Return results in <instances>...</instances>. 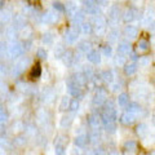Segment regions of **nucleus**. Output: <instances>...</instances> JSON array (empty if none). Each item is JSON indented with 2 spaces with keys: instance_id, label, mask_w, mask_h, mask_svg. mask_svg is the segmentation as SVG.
I'll use <instances>...</instances> for the list:
<instances>
[{
  "instance_id": "1",
  "label": "nucleus",
  "mask_w": 155,
  "mask_h": 155,
  "mask_svg": "<svg viewBox=\"0 0 155 155\" xmlns=\"http://www.w3.org/2000/svg\"><path fill=\"white\" fill-rule=\"evenodd\" d=\"M107 97H109V93L107 91L102 87H100V88H97V92L93 97V101H92V104H93V107L96 109H101L102 106L106 104V101H107Z\"/></svg>"
},
{
  "instance_id": "2",
  "label": "nucleus",
  "mask_w": 155,
  "mask_h": 155,
  "mask_svg": "<svg viewBox=\"0 0 155 155\" xmlns=\"http://www.w3.org/2000/svg\"><path fill=\"white\" fill-rule=\"evenodd\" d=\"M7 52H8V56L11 57V58H19L22 54H23V52H25V48H23V44L22 43H19V41H11V44H9V47L7 48Z\"/></svg>"
},
{
  "instance_id": "3",
  "label": "nucleus",
  "mask_w": 155,
  "mask_h": 155,
  "mask_svg": "<svg viewBox=\"0 0 155 155\" xmlns=\"http://www.w3.org/2000/svg\"><path fill=\"white\" fill-rule=\"evenodd\" d=\"M28 64H30V58H28V57H22V58H19V60L16 62L14 67H13V71H12L13 76H19V75H22L23 72H25V70L27 69Z\"/></svg>"
},
{
  "instance_id": "4",
  "label": "nucleus",
  "mask_w": 155,
  "mask_h": 155,
  "mask_svg": "<svg viewBox=\"0 0 155 155\" xmlns=\"http://www.w3.org/2000/svg\"><path fill=\"white\" fill-rule=\"evenodd\" d=\"M93 28L97 35H102L106 30V26H107V23H106V19L102 17V16H94V21H93Z\"/></svg>"
},
{
  "instance_id": "5",
  "label": "nucleus",
  "mask_w": 155,
  "mask_h": 155,
  "mask_svg": "<svg viewBox=\"0 0 155 155\" xmlns=\"http://www.w3.org/2000/svg\"><path fill=\"white\" fill-rule=\"evenodd\" d=\"M85 11H83V9H78V12L74 14V17H72V28H75L76 31L80 30V26L81 23L85 22Z\"/></svg>"
},
{
  "instance_id": "6",
  "label": "nucleus",
  "mask_w": 155,
  "mask_h": 155,
  "mask_svg": "<svg viewBox=\"0 0 155 155\" xmlns=\"http://www.w3.org/2000/svg\"><path fill=\"white\" fill-rule=\"evenodd\" d=\"M83 5L85 7V13L91 14V16H98L100 8L96 0H83Z\"/></svg>"
},
{
  "instance_id": "7",
  "label": "nucleus",
  "mask_w": 155,
  "mask_h": 155,
  "mask_svg": "<svg viewBox=\"0 0 155 155\" xmlns=\"http://www.w3.org/2000/svg\"><path fill=\"white\" fill-rule=\"evenodd\" d=\"M66 84H67V89H69V93L72 96V97H75V98H78V97H80L81 96V87L80 85H78L74 80H72V78L70 76L69 79H67L66 81Z\"/></svg>"
},
{
  "instance_id": "8",
  "label": "nucleus",
  "mask_w": 155,
  "mask_h": 155,
  "mask_svg": "<svg viewBox=\"0 0 155 155\" xmlns=\"http://www.w3.org/2000/svg\"><path fill=\"white\" fill-rule=\"evenodd\" d=\"M58 18H60L58 13L53 9V11H48V12H45L44 14H43L41 16V22L45 23V25H54V23H57Z\"/></svg>"
},
{
  "instance_id": "9",
  "label": "nucleus",
  "mask_w": 155,
  "mask_h": 155,
  "mask_svg": "<svg viewBox=\"0 0 155 155\" xmlns=\"http://www.w3.org/2000/svg\"><path fill=\"white\" fill-rule=\"evenodd\" d=\"M134 51L137 54H145L150 51V43L147 39H140V40L136 43V47H134Z\"/></svg>"
},
{
  "instance_id": "10",
  "label": "nucleus",
  "mask_w": 155,
  "mask_h": 155,
  "mask_svg": "<svg viewBox=\"0 0 155 155\" xmlns=\"http://www.w3.org/2000/svg\"><path fill=\"white\" fill-rule=\"evenodd\" d=\"M78 38H79V31H76L75 28H67L66 32H65V41L66 44L72 45L74 43H76Z\"/></svg>"
},
{
  "instance_id": "11",
  "label": "nucleus",
  "mask_w": 155,
  "mask_h": 155,
  "mask_svg": "<svg viewBox=\"0 0 155 155\" xmlns=\"http://www.w3.org/2000/svg\"><path fill=\"white\" fill-rule=\"evenodd\" d=\"M101 116L98 114H91L88 115V125L92 129H100L101 128Z\"/></svg>"
},
{
  "instance_id": "12",
  "label": "nucleus",
  "mask_w": 155,
  "mask_h": 155,
  "mask_svg": "<svg viewBox=\"0 0 155 155\" xmlns=\"http://www.w3.org/2000/svg\"><path fill=\"white\" fill-rule=\"evenodd\" d=\"M137 14H138V12L136 11L134 8H127L125 9V12L123 13V21L124 22H127V23H129V22H132V21H134L136 18H137Z\"/></svg>"
},
{
  "instance_id": "13",
  "label": "nucleus",
  "mask_w": 155,
  "mask_h": 155,
  "mask_svg": "<svg viewBox=\"0 0 155 155\" xmlns=\"http://www.w3.org/2000/svg\"><path fill=\"white\" fill-rule=\"evenodd\" d=\"M13 21H14V28L16 30H21L22 27H25L27 26V19H26V16H23V14H16L13 18Z\"/></svg>"
},
{
  "instance_id": "14",
  "label": "nucleus",
  "mask_w": 155,
  "mask_h": 155,
  "mask_svg": "<svg viewBox=\"0 0 155 155\" xmlns=\"http://www.w3.org/2000/svg\"><path fill=\"white\" fill-rule=\"evenodd\" d=\"M120 17V9L118 5H111L109 9V21L111 23H116Z\"/></svg>"
},
{
  "instance_id": "15",
  "label": "nucleus",
  "mask_w": 155,
  "mask_h": 155,
  "mask_svg": "<svg viewBox=\"0 0 155 155\" xmlns=\"http://www.w3.org/2000/svg\"><path fill=\"white\" fill-rule=\"evenodd\" d=\"M87 60L93 65H98L101 62V53L96 49H91L88 53H87Z\"/></svg>"
},
{
  "instance_id": "16",
  "label": "nucleus",
  "mask_w": 155,
  "mask_h": 155,
  "mask_svg": "<svg viewBox=\"0 0 155 155\" xmlns=\"http://www.w3.org/2000/svg\"><path fill=\"white\" fill-rule=\"evenodd\" d=\"M118 54L120 56H124V57H127L130 54V44L128 41H120L119 43V45H118Z\"/></svg>"
},
{
  "instance_id": "17",
  "label": "nucleus",
  "mask_w": 155,
  "mask_h": 155,
  "mask_svg": "<svg viewBox=\"0 0 155 155\" xmlns=\"http://www.w3.org/2000/svg\"><path fill=\"white\" fill-rule=\"evenodd\" d=\"M136 119H137V116L133 115V114H129L125 111L124 114H122V116H120V123L124 124V125H132L134 122H136Z\"/></svg>"
},
{
  "instance_id": "18",
  "label": "nucleus",
  "mask_w": 155,
  "mask_h": 155,
  "mask_svg": "<svg viewBox=\"0 0 155 155\" xmlns=\"http://www.w3.org/2000/svg\"><path fill=\"white\" fill-rule=\"evenodd\" d=\"M40 76H41V66L40 64H35L31 67L30 72H28V78L31 80H38Z\"/></svg>"
},
{
  "instance_id": "19",
  "label": "nucleus",
  "mask_w": 155,
  "mask_h": 155,
  "mask_svg": "<svg viewBox=\"0 0 155 155\" xmlns=\"http://www.w3.org/2000/svg\"><path fill=\"white\" fill-rule=\"evenodd\" d=\"M124 36L128 38V39H136L138 36V28L136 26H132V25L125 26V28H124Z\"/></svg>"
},
{
  "instance_id": "20",
  "label": "nucleus",
  "mask_w": 155,
  "mask_h": 155,
  "mask_svg": "<svg viewBox=\"0 0 155 155\" xmlns=\"http://www.w3.org/2000/svg\"><path fill=\"white\" fill-rule=\"evenodd\" d=\"M101 80L104 81L105 84H113L114 83V72L113 70H105L102 74L100 75Z\"/></svg>"
},
{
  "instance_id": "21",
  "label": "nucleus",
  "mask_w": 155,
  "mask_h": 155,
  "mask_svg": "<svg viewBox=\"0 0 155 155\" xmlns=\"http://www.w3.org/2000/svg\"><path fill=\"white\" fill-rule=\"evenodd\" d=\"M62 61L66 66H74L75 65V57H74V53L71 51H66L62 56Z\"/></svg>"
},
{
  "instance_id": "22",
  "label": "nucleus",
  "mask_w": 155,
  "mask_h": 155,
  "mask_svg": "<svg viewBox=\"0 0 155 155\" xmlns=\"http://www.w3.org/2000/svg\"><path fill=\"white\" fill-rule=\"evenodd\" d=\"M125 109H127V113L133 114V115H136V116H137L140 113H141V110H142V107H141V106H140L137 102H129L127 106H125Z\"/></svg>"
},
{
  "instance_id": "23",
  "label": "nucleus",
  "mask_w": 155,
  "mask_h": 155,
  "mask_svg": "<svg viewBox=\"0 0 155 155\" xmlns=\"http://www.w3.org/2000/svg\"><path fill=\"white\" fill-rule=\"evenodd\" d=\"M88 140H89V142L91 143H98L100 142V140H101V133H100V129H92L89 134H88Z\"/></svg>"
},
{
  "instance_id": "24",
  "label": "nucleus",
  "mask_w": 155,
  "mask_h": 155,
  "mask_svg": "<svg viewBox=\"0 0 155 155\" xmlns=\"http://www.w3.org/2000/svg\"><path fill=\"white\" fill-rule=\"evenodd\" d=\"M18 35L21 36L23 40H28V39H31V36H32V28L30 26L22 27L21 30H18Z\"/></svg>"
},
{
  "instance_id": "25",
  "label": "nucleus",
  "mask_w": 155,
  "mask_h": 155,
  "mask_svg": "<svg viewBox=\"0 0 155 155\" xmlns=\"http://www.w3.org/2000/svg\"><path fill=\"white\" fill-rule=\"evenodd\" d=\"M71 78H72V80H74L78 85L81 87V88H83V87L87 84V80H85V76H84L83 72H75L74 75H71Z\"/></svg>"
},
{
  "instance_id": "26",
  "label": "nucleus",
  "mask_w": 155,
  "mask_h": 155,
  "mask_svg": "<svg viewBox=\"0 0 155 155\" xmlns=\"http://www.w3.org/2000/svg\"><path fill=\"white\" fill-rule=\"evenodd\" d=\"M154 18H155L154 11H153V9H149V11L146 12V14L143 16V18H142V23L145 26H150L154 22Z\"/></svg>"
},
{
  "instance_id": "27",
  "label": "nucleus",
  "mask_w": 155,
  "mask_h": 155,
  "mask_svg": "<svg viewBox=\"0 0 155 155\" xmlns=\"http://www.w3.org/2000/svg\"><path fill=\"white\" fill-rule=\"evenodd\" d=\"M88 142H89L88 134H80V136H78V137L75 138V145H76L78 147H80V149L85 147Z\"/></svg>"
},
{
  "instance_id": "28",
  "label": "nucleus",
  "mask_w": 155,
  "mask_h": 155,
  "mask_svg": "<svg viewBox=\"0 0 155 155\" xmlns=\"http://www.w3.org/2000/svg\"><path fill=\"white\" fill-rule=\"evenodd\" d=\"M78 9H79V8H78V5H76L75 3H72V2L71 3H67L66 5H65V12H66V14L70 18L74 17V14L78 12Z\"/></svg>"
},
{
  "instance_id": "29",
  "label": "nucleus",
  "mask_w": 155,
  "mask_h": 155,
  "mask_svg": "<svg viewBox=\"0 0 155 155\" xmlns=\"http://www.w3.org/2000/svg\"><path fill=\"white\" fill-rule=\"evenodd\" d=\"M136 133H137V136H138L140 138H145V137L147 136V133H149L147 125H146V124H143V123L138 124L137 127H136Z\"/></svg>"
},
{
  "instance_id": "30",
  "label": "nucleus",
  "mask_w": 155,
  "mask_h": 155,
  "mask_svg": "<svg viewBox=\"0 0 155 155\" xmlns=\"http://www.w3.org/2000/svg\"><path fill=\"white\" fill-rule=\"evenodd\" d=\"M137 64H134V62H130V64H125L124 65V74L125 75H134L136 74V71H137Z\"/></svg>"
},
{
  "instance_id": "31",
  "label": "nucleus",
  "mask_w": 155,
  "mask_h": 155,
  "mask_svg": "<svg viewBox=\"0 0 155 155\" xmlns=\"http://www.w3.org/2000/svg\"><path fill=\"white\" fill-rule=\"evenodd\" d=\"M12 19L11 11H0V23H9Z\"/></svg>"
},
{
  "instance_id": "32",
  "label": "nucleus",
  "mask_w": 155,
  "mask_h": 155,
  "mask_svg": "<svg viewBox=\"0 0 155 155\" xmlns=\"http://www.w3.org/2000/svg\"><path fill=\"white\" fill-rule=\"evenodd\" d=\"M41 41H43V44H45V45H52L53 41H54V34L49 32V31L45 32L41 38Z\"/></svg>"
},
{
  "instance_id": "33",
  "label": "nucleus",
  "mask_w": 155,
  "mask_h": 155,
  "mask_svg": "<svg viewBox=\"0 0 155 155\" xmlns=\"http://www.w3.org/2000/svg\"><path fill=\"white\" fill-rule=\"evenodd\" d=\"M129 104V96L128 93H120L118 97V105L120 107H125Z\"/></svg>"
},
{
  "instance_id": "34",
  "label": "nucleus",
  "mask_w": 155,
  "mask_h": 155,
  "mask_svg": "<svg viewBox=\"0 0 155 155\" xmlns=\"http://www.w3.org/2000/svg\"><path fill=\"white\" fill-rule=\"evenodd\" d=\"M78 49H79V52H81V53H88L92 49V43L88 40L81 41L80 44L78 45Z\"/></svg>"
},
{
  "instance_id": "35",
  "label": "nucleus",
  "mask_w": 155,
  "mask_h": 155,
  "mask_svg": "<svg viewBox=\"0 0 155 155\" xmlns=\"http://www.w3.org/2000/svg\"><path fill=\"white\" fill-rule=\"evenodd\" d=\"M17 32H18V30H16L13 26L12 27H8L7 30H5V36H7V39H8L9 41H14V40H16Z\"/></svg>"
},
{
  "instance_id": "36",
  "label": "nucleus",
  "mask_w": 155,
  "mask_h": 155,
  "mask_svg": "<svg viewBox=\"0 0 155 155\" xmlns=\"http://www.w3.org/2000/svg\"><path fill=\"white\" fill-rule=\"evenodd\" d=\"M70 102H71V98H70V97L64 96V97L61 98V102H60V110H61V111H67V110H69Z\"/></svg>"
},
{
  "instance_id": "37",
  "label": "nucleus",
  "mask_w": 155,
  "mask_h": 155,
  "mask_svg": "<svg viewBox=\"0 0 155 155\" xmlns=\"http://www.w3.org/2000/svg\"><path fill=\"white\" fill-rule=\"evenodd\" d=\"M80 31L85 34V35H89V34H92V31H93V26H92L91 22H83L80 26Z\"/></svg>"
},
{
  "instance_id": "38",
  "label": "nucleus",
  "mask_w": 155,
  "mask_h": 155,
  "mask_svg": "<svg viewBox=\"0 0 155 155\" xmlns=\"http://www.w3.org/2000/svg\"><path fill=\"white\" fill-rule=\"evenodd\" d=\"M54 97H56V93H54V92H53L52 89H45V91H44V96H43V98H44L45 102H48V104L53 102Z\"/></svg>"
},
{
  "instance_id": "39",
  "label": "nucleus",
  "mask_w": 155,
  "mask_h": 155,
  "mask_svg": "<svg viewBox=\"0 0 155 155\" xmlns=\"http://www.w3.org/2000/svg\"><path fill=\"white\" fill-rule=\"evenodd\" d=\"M79 107H80V102H79V100H78V98L71 100L70 106H69V111H71L72 114H76L78 111H79Z\"/></svg>"
},
{
  "instance_id": "40",
  "label": "nucleus",
  "mask_w": 155,
  "mask_h": 155,
  "mask_svg": "<svg viewBox=\"0 0 155 155\" xmlns=\"http://www.w3.org/2000/svg\"><path fill=\"white\" fill-rule=\"evenodd\" d=\"M124 150L125 151H136V150H137V142L129 140V141L124 143Z\"/></svg>"
},
{
  "instance_id": "41",
  "label": "nucleus",
  "mask_w": 155,
  "mask_h": 155,
  "mask_svg": "<svg viewBox=\"0 0 155 155\" xmlns=\"http://www.w3.org/2000/svg\"><path fill=\"white\" fill-rule=\"evenodd\" d=\"M27 142V138L25 137V136H18V137L14 138V146H17V147H22V146H25Z\"/></svg>"
},
{
  "instance_id": "42",
  "label": "nucleus",
  "mask_w": 155,
  "mask_h": 155,
  "mask_svg": "<svg viewBox=\"0 0 155 155\" xmlns=\"http://www.w3.org/2000/svg\"><path fill=\"white\" fill-rule=\"evenodd\" d=\"M72 123V116L71 115H65L64 118L61 119V127L62 128H69Z\"/></svg>"
},
{
  "instance_id": "43",
  "label": "nucleus",
  "mask_w": 155,
  "mask_h": 155,
  "mask_svg": "<svg viewBox=\"0 0 155 155\" xmlns=\"http://www.w3.org/2000/svg\"><path fill=\"white\" fill-rule=\"evenodd\" d=\"M8 119H9V115L7 113V110L5 109H2L0 110V125H3V124H5L8 122Z\"/></svg>"
},
{
  "instance_id": "44",
  "label": "nucleus",
  "mask_w": 155,
  "mask_h": 155,
  "mask_svg": "<svg viewBox=\"0 0 155 155\" xmlns=\"http://www.w3.org/2000/svg\"><path fill=\"white\" fill-rule=\"evenodd\" d=\"M150 62H151V58L147 57V56H143V57L138 58V65L141 67H147L150 65Z\"/></svg>"
},
{
  "instance_id": "45",
  "label": "nucleus",
  "mask_w": 155,
  "mask_h": 155,
  "mask_svg": "<svg viewBox=\"0 0 155 155\" xmlns=\"http://www.w3.org/2000/svg\"><path fill=\"white\" fill-rule=\"evenodd\" d=\"M118 36H119V31L118 30H111L109 32V36H107V40L110 43H115L118 40Z\"/></svg>"
},
{
  "instance_id": "46",
  "label": "nucleus",
  "mask_w": 155,
  "mask_h": 155,
  "mask_svg": "<svg viewBox=\"0 0 155 155\" xmlns=\"http://www.w3.org/2000/svg\"><path fill=\"white\" fill-rule=\"evenodd\" d=\"M36 57L39 58V60H47L48 53H47L45 49H43V48H39V49L36 51Z\"/></svg>"
},
{
  "instance_id": "47",
  "label": "nucleus",
  "mask_w": 155,
  "mask_h": 155,
  "mask_svg": "<svg viewBox=\"0 0 155 155\" xmlns=\"http://www.w3.org/2000/svg\"><path fill=\"white\" fill-rule=\"evenodd\" d=\"M104 128H105L106 132L114 133L115 130H116V123H107V124H105V125H104Z\"/></svg>"
},
{
  "instance_id": "48",
  "label": "nucleus",
  "mask_w": 155,
  "mask_h": 155,
  "mask_svg": "<svg viewBox=\"0 0 155 155\" xmlns=\"http://www.w3.org/2000/svg\"><path fill=\"white\" fill-rule=\"evenodd\" d=\"M66 52V49L62 45H58L56 49H54V56L57 57V58H62V56H64V53Z\"/></svg>"
},
{
  "instance_id": "49",
  "label": "nucleus",
  "mask_w": 155,
  "mask_h": 155,
  "mask_svg": "<svg viewBox=\"0 0 155 155\" xmlns=\"http://www.w3.org/2000/svg\"><path fill=\"white\" fill-rule=\"evenodd\" d=\"M102 53L105 57H111L113 56V49H111L110 45H104L102 47Z\"/></svg>"
},
{
  "instance_id": "50",
  "label": "nucleus",
  "mask_w": 155,
  "mask_h": 155,
  "mask_svg": "<svg viewBox=\"0 0 155 155\" xmlns=\"http://www.w3.org/2000/svg\"><path fill=\"white\" fill-rule=\"evenodd\" d=\"M53 9L57 12V13H62V12H65V5L64 4H61V3H54L53 4Z\"/></svg>"
},
{
  "instance_id": "51",
  "label": "nucleus",
  "mask_w": 155,
  "mask_h": 155,
  "mask_svg": "<svg viewBox=\"0 0 155 155\" xmlns=\"http://www.w3.org/2000/svg\"><path fill=\"white\" fill-rule=\"evenodd\" d=\"M92 155H105V150L102 147H98L93 150V153H92Z\"/></svg>"
},
{
  "instance_id": "52",
  "label": "nucleus",
  "mask_w": 155,
  "mask_h": 155,
  "mask_svg": "<svg viewBox=\"0 0 155 155\" xmlns=\"http://www.w3.org/2000/svg\"><path fill=\"white\" fill-rule=\"evenodd\" d=\"M124 56H120V54H118V57H116V60H115V62H116V64H118V65H125L124 64Z\"/></svg>"
},
{
  "instance_id": "53",
  "label": "nucleus",
  "mask_w": 155,
  "mask_h": 155,
  "mask_svg": "<svg viewBox=\"0 0 155 155\" xmlns=\"http://www.w3.org/2000/svg\"><path fill=\"white\" fill-rule=\"evenodd\" d=\"M96 2L98 5H102V7H106L109 4V0H96Z\"/></svg>"
},
{
  "instance_id": "54",
  "label": "nucleus",
  "mask_w": 155,
  "mask_h": 155,
  "mask_svg": "<svg viewBox=\"0 0 155 155\" xmlns=\"http://www.w3.org/2000/svg\"><path fill=\"white\" fill-rule=\"evenodd\" d=\"M4 45H5L4 43H0V56H3L4 53H5V49H7V48L4 47Z\"/></svg>"
},
{
  "instance_id": "55",
  "label": "nucleus",
  "mask_w": 155,
  "mask_h": 155,
  "mask_svg": "<svg viewBox=\"0 0 155 155\" xmlns=\"http://www.w3.org/2000/svg\"><path fill=\"white\" fill-rule=\"evenodd\" d=\"M119 89H122V83H116V84H114V87H113V91L114 92H118Z\"/></svg>"
},
{
  "instance_id": "56",
  "label": "nucleus",
  "mask_w": 155,
  "mask_h": 155,
  "mask_svg": "<svg viewBox=\"0 0 155 155\" xmlns=\"http://www.w3.org/2000/svg\"><path fill=\"white\" fill-rule=\"evenodd\" d=\"M149 28H150V32H153V34H155V21L151 23V25L149 26Z\"/></svg>"
},
{
  "instance_id": "57",
  "label": "nucleus",
  "mask_w": 155,
  "mask_h": 155,
  "mask_svg": "<svg viewBox=\"0 0 155 155\" xmlns=\"http://www.w3.org/2000/svg\"><path fill=\"white\" fill-rule=\"evenodd\" d=\"M28 4L30 5H38V3H39V0H27Z\"/></svg>"
},
{
  "instance_id": "58",
  "label": "nucleus",
  "mask_w": 155,
  "mask_h": 155,
  "mask_svg": "<svg viewBox=\"0 0 155 155\" xmlns=\"http://www.w3.org/2000/svg\"><path fill=\"white\" fill-rule=\"evenodd\" d=\"M107 155H119V153H118V151H115V150H113V151H110Z\"/></svg>"
},
{
  "instance_id": "59",
  "label": "nucleus",
  "mask_w": 155,
  "mask_h": 155,
  "mask_svg": "<svg viewBox=\"0 0 155 155\" xmlns=\"http://www.w3.org/2000/svg\"><path fill=\"white\" fill-rule=\"evenodd\" d=\"M4 4H5V0H0V9L4 7Z\"/></svg>"
},
{
  "instance_id": "60",
  "label": "nucleus",
  "mask_w": 155,
  "mask_h": 155,
  "mask_svg": "<svg viewBox=\"0 0 155 155\" xmlns=\"http://www.w3.org/2000/svg\"><path fill=\"white\" fill-rule=\"evenodd\" d=\"M130 58H132L133 61H136V60H137V54H136V53H132V57H130Z\"/></svg>"
},
{
  "instance_id": "61",
  "label": "nucleus",
  "mask_w": 155,
  "mask_h": 155,
  "mask_svg": "<svg viewBox=\"0 0 155 155\" xmlns=\"http://www.w3.org/2000/svg\"><path fill=\"white\" fill-rule=\"evenodd\" d=\"M153 124L155 125V113H154V115H153Z\"/></svg>"
},
{
  "instance_id": "62",
  "label": "nucleus",
  "mask_w": 155,
  "mask_h": 155,
  "mask_svg": "<svg viewBox=\"0 0 155 155\" xmlns=\"http://www.w3.org/2000/svg\"><path fill=\"white\" fill-rule=\"evenodd\" d=\"M140 155H146V154H140Z\"/></svg>"
}]
</instances>
